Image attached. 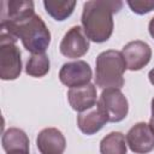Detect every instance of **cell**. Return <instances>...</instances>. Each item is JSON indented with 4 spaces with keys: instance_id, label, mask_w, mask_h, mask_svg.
Segmentation results:
<instances>
[{
    "instance_id": "16",
    "label": "cell",
    "mask_w": 154,
    "mask_h": 154,
    "mask_svg": "<svg viewBox=\"0 0 154 154\" xmlns=\"http://www.w3.org/2000/svg\"><path fill=\"white\" fill-rule=\"evenodd\" d=\"M43 6L46 12L55 20L58 22H63L65 19H67L75 7H76V1H60V0H45L43 1Z\"/></svg>"
},
{
    "instance_id": "6",
    "label": "cell",
    "mask_w": 154,
    "mask_h": 154,
    "mask_svg": "<svg viewBox=\"0 0 154 154\" xmlns=\"http://www.w3.org/2000/svg\"><path fill=\"white\" fill-rule=\"evenodd\" d=\"M91 77H93V72L90 65L84 60L65 63L59 71L60 82L69 88L85 85L90 83Z\"/></svg>"
},
{
    "instance_id": "8",
    "label": "cell",
    "mask_w": 154,
    "mask_h": 154,
    "mask_svg": "<svg viewBox=\"0 0 154 154\" xmlns=\"http://www.w3.org/2000/svg\"><path fill=\"white\" fill-rule=\"evenodd\" d=\"M59 49L60 53L66 58H81L89 51V38L85 36L79 25H75L64 35Z\"/></svg>"
},
{
    "instance_id": "1",
    "label": "cell",
    "mask_w": 154,
    "mask_h": 154,
    "mask_svg": "<svg viewBox=\"0 0 154 154\" xmlns=\"http://www.w3.org/2000/svg\"><path fill=\"white\" fill-rule=\"evenodd\" d=\"M123 7L119 0H90L84 2L82 11V29L89 41L106 42L113 32V14Z\"/></svg>"
},
{
    "instance_id": "3",
    "label": "cell",
    "mask_w": 154,
    "mask_h": 154,
    "mask_svg": "<svg viewBox=\"0 0 154 154\" xmlns=\"http://www.w3.org/2000/svg\"><path fill=\"white\" fill-rule=\"evenodd\" d=\"M126 64L122 52L108 49L101 52L95 61V84L103 89H120L124 85Z\"/></svg>"
},
{
    "instance_id": "7",
    "label": "cell",
    "mask_w": 154,
    "mask_h": 154,
    "mask_svg": "<svg viewBox=\"0 0 154 154\" xmlns=\"http://www.w3.org/2000/svg\"><path fill=\"white\" fill-rule=\"evenodd\" d=\"M125 138L130 150L135 154H148L154 149V131L144 122L136 123Z\"/></svg>"
},
{
    "instance_id": "20",
    "label": "cell",
    "mask_w": 154,
    "mask_h": 154,
    "mask_svg": "<svg viewBox=\"0 0 154 154\" xmlns=\"http://www.w3.org/2000/svg\"><path fill=\"white\" fill-rule=\"evenodd\" d=\"M148 31H149V35L152 36V38H154V17L149 20V24H148Z\"/></svg>"
},
{
    "instance_id": "17",
    "label": "cell",
    "mask_w": 154,
    "mask_h": 154,
    "mask_svg": "<svg viewBox=\"0 0 154 154\" xmlns=\"http://www.w3.org/2000/svg\"><path fill=\"white\" fill-rule=\"evenodd\" d=\"M49 58L46 53H40V54H31V57L28 59L26 66H25V72L26 75L40 78L43 77L48 73L49 71Z\"/></svg>"
},
{
    "instance_id": "13",
    "label": "cell",
    "mask_w": 154,
    "mask_h": 154,
    "mask_svg": "<svg viewBox=\"0 0 154 154\" xmlns=\"http://www.w3.org/2000/svg\"><path fill=\"white\" fill-rule=\"evenodd\" d=\"M34 12V2L30 0H4L1 1L0 25L18 20Z\"/></svg>"
},
{
    "instance_id": "22",
    "label": "cell",
    "mask_w": 154,
    "mask_h": 154,
    "mask_svg": "<svg viewBox=\"0 0 154 154\" xmlns=\"http://www.w3.org/2000/svg\"><path fill=\"white\" fill-rule=\"evenodd\" d=\"M148 78H149V82L154 85V69H152V70L149 71V73H148Z\"/></svg>"
},
{
    "instance_id": "21",
    "label": "cell",
    "mask_w": 154,
    "mask_h": 154,
    "mask_svg": "<svg viewBox=\"0 0 154 154\" xmlns=\"http://www.w3.org/2000/svg\"><path fill=\"white\" fill-rule=\"evenodd\" d=\"M6 154H30V153H29V149H16V150L7 152Z\"/></svg>"
},
{
    "instance_id": "15",
    "label": "cell",
    "mask_w": 154,
    "mask_h": 154,
    "mask_svg": "<svg viewBox=\"0 0 154 154\" xmlns=\"http://www.w3.org/2000/svg\"><path fill=\"white\" fill-rule=\"evenodd\" d=\"M128 143L125 136L119 131H113L106 135L100 142L101 154H126Z\"/></svg>"
},
{
    "instance_id": "5",
    "label": "cell",
    "mask_w": 154,
    "mask_h": 154,
    "mask_svg": "<svg viewBox=\"0 0 154 154\" xmlns=\"http://www.w3.org/2000/svg\"><path fill=\"white\" fill-rule=\"evenodd\" d=\"M97 103L102 107L105 113L107 114L108 122L118 123L125 119L129 112V103L125 95L120 91V89H103Z\"/></svg>"
},
{
    "instance_id": "4",
    "label": "cell",
    "mask_w": 154,
    "mask_h": 154,
    "mask_svg": "<svg viewBox=\"0 0 154 154\" xmlns=\"http://www.w3.org/2000/svg\"><path fill=\"white\" fill-rule=\"evenodd\" d=\"M17 38L5 31H0V78L13 81L22 72V53L16 45Z\"/></svg>"
},
{
    "instance_id": "12",
    "label": "cell",
    "mask_w": 154,
    "mask_h": 154,
    "mask_svg": "<svg viewBox=\"0 0 154 154\" xmlns=\"http://www.w3.org/2000/svg\"><path fill=\"white\" fill-rule=\"evenodd\" d=\"M108 123L107 114L102 109V107L96 103L93 108L81 112L77 116V126L84 135H94L100 131L103 125Z\"/></svg>"
},
{
    "instance_id": "14",
    "label": "cell",
    "mask_w": 154,
    "mask_h": 154,
    "mask_svg": "<svg viewBox=\"0 0 154 154\" xmlns=\"http://www.w3.org/2000/svg\"><path fill=\"white\" fill-rule=\"evenodd\" d=\"M1 144L6 153L16 149H29V137L22 129L10 128L2 134Z\"/></svg>"
},
{
    "instance_id": "10",
    "label": "cell",
    "mask_w": 154,
    "mask_h": 154,
    "mask_svg": "<svg viewBox=\"0 0 154 154\" xmlns=\"http://www.w3.org/2000/svg\"><path fill=\"white\" fill-rule=\"evenodd\" d=\"M67 100L72 109L79 113L93 108L97 103V93L95 84L88 83L82 87L70 88L67 91Z\"/></svg>"
},
{
    "instance_id": "11",
    "label": "cell",
    "mask_w": 154,
    "mask_h": 154,
    "mask_svg": "<svg viewBox=\"0 0 154 154\" xmlns=\"http://www.w3.org/2000/svg\"><path fill=\"white\" fill-rule=\"evenodd\" d=\"M36 146L41 154H63L66 148V140L57 128H46L38 132Z\"/></svg>"
},
{
    "instance_id": "2",
    "label": "cell",
    "mask_w": 154,
    "mask_h": 154,
    "mask_svg": "<svg viewBox=\"0 0 154 154\" xmlns=\"http://www.w3.org/2000/svg\"><path fill=\"white\" fill-rule=\"evenodd\" d=\"M0 30L20 40L24 48L31 54L46 53L51 43V32L42 18L35 12L18 20L1 24Z\"/></svg>"
},
{
    "instance_id": "9",
    "label": "cell",
    "mask_w": 154,
    "mask_h": 154,
    "mask_svg": "<svg viewBox=\"0 0 154 154\" xmlns=\"http://www.w3.org/2000/svg\"><path fill=\"white\" fill-rule=\"evenodd\" d=\"M122 54L128 70L140 71L150 61L152 48L147 42L136 40L126 43L122 49Z\"/></svg>"
},
{
    "instance_id": "19",
    "label": "cell",
    "mask_w": 154,
    "mask_h": 154,
    "mask_svg": "<svg viewBox=\"0 0 154 154\" xmlns=\"http://www.w3.org/2000/svg\"><path fill=\"white\" fill-rule=\"evenodd\" d=\"M152 117H150V120H149V125L152 128V130L154 131V97L152 99Z\"/></svg>"
},
{
    "instance_id": "18",
    "label": "cell",
    "mask_w": 154,
    "mask_h": 154,
    "mask_svg": "<svg viewBox=\"0 0 154 154\" xmlns=\"http://www.w3.org/2000/svg\"><path fill=\"white\" fill-rule=\"evenodd\" d=\"M126 4L136 14H146L154 10L153 0H128Z\"/></svg>"
}]
</instances>
